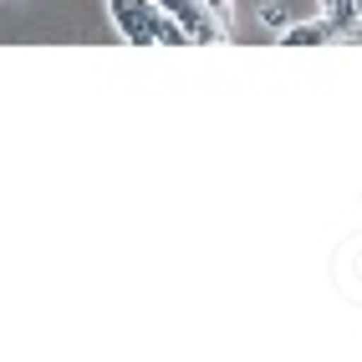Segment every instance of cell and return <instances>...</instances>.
<instances>
[{"label":"cell","mask_w":362,"mask_h":362,"mask_svg":"<svg viewBox=\"0 0 362 362\" xmlns=\"http://www.w3.org/2000/svg\"><path fill=\"white\" fill-rule=\"evenodd\" d=\"M260 26H286V11L281 6H260Z\"/></svg>","instance_id":"3957f363"},{"label":"cell","mask_w":362,"mask_h":362,"mask_svg":"<svg viewBox=\"0 0 362 362\" xmlns=\"http://www.w3.org/2000/svg\"><path fill=\"white\" fill-rule=\"evenodd\" d=\"M204 6H209L214 16H220V21H230V0H204Z\"/></svg>","instance_id":"277c9868"},{"label":"cell","mask_w":362,"mask_h":362,"mask_svg":"<svg viewBox=\"0 0 362 362\" xmlns=\"http://www.w3.org/2000/svg\"><path fill=\"white\" fill-rule=\"evenodd\" d=\"M332 36H337V31L327 26V16L311 21V26H286V31H281L286 46H322V41H332Z\"/></svg>","instance_id":"7a4b0ae2"},{"label":"cell","mask_w":362,"mask_h":362,"mask_svg":"<svg viewBox=\"0 0 362 362\" xmlns=\"http://www.w3.org/2000/svg\"><path fill=\"white\" fill-rule=\"evenodd\" d=\"M352 6H357V21H362V0H352Z\"/></svg>","instance_id":"5b68a950"},{"label":"cell","mask_w":362,"mask_h":362,"mask_svg":"<svg viewBox=\"0 0 362 362\" xmlns=\"http://www.w3.org/2000/svg\"><path fill=\"white\" fill-rule=\"evenodd\" d=\"M107 11H112L117 31H123L133 46H189L179 21L168 16L158 0H107Z\"/></svg>","instance_id":"6da1fadb"}]
</instances>
